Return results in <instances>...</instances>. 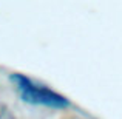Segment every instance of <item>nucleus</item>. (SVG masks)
Returning a JSON list of instances; mask_svg holds the SVG:
<instances>
[{"label":"nucleus","mask_w":122,"mask_h":119,"mask_svg":"<svg viewBox=\"0 0 122 119\" xmlns=\"http://www.w3.org/2000/svg\"><path fill=\"white\" fill-rule=\"evenodd\" d=\"M9 80L15 87L20 99L26 104L42 105V107L56 108V110H65L71 105L68 98H65L60 93L54 91L45 85L36 83L33 79H30L22 73H12L9 76Z\"/></svg>","instance_id":"nucleus-1"}]
</instances>
